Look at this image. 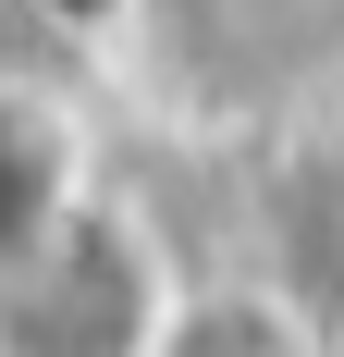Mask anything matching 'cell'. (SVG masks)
Masks as SVG:
<instances>
[{
  "label": "cell",
  "mask_w": 344,
  "mask_h": 357,
  "mask_svg": "<svg viewBox=\"0 0 344 357\" xmlns=\"http://www.w3.org/2000/svg\"><path fill=\"white\" fill-rule=\"evenodd\" d=\"M136 357H320V333H308V308L271 296V284H209V296L148 308Z\"/></svg>",
  "instance_id": "6da1fadb"
}]
</instances>
